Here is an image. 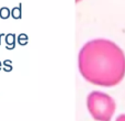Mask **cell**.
Listing matches in <instances>:
<instances>
[{
	"instance_id": "1",
	"label": "cell",
	"mask_w": 125,
	"mask_h": 121,
	"mask_svg": "<svg viewBox=\"0 0 125 121\" xmlns=\"http://www.w3.org/2000/svg\"><path fill=\"white\" fill-rule=\"evenodd\" d=\"M78 68L87 82L102 87H113L125 76V54L112 41L91 40L80 48Z\"/></svg>"
},
{
	"instance_id": "2",
	"label": "cell",
	"mask_w": 125,
	"mask_h": 121,
	"mask_svg": "<svg viewBox=\"0 0 125 121\" xmlns=\"http://www.w3.org/2000/svg\"><path fill=\"white\" fill-rule=\"evenodd\" d=\"M89 113L97 121H110L116 109L115 101L111 96L102 91H91L87 97Z\"/></svg>"
},
{
	"instance_id": "3",
	"label": "cell",
	"mask_w": 125,
	"mask_h": 121,
	"mask_svg": "<svg viewBox=\"0 0 125 121\" xmlns=\"http://www.w3.org/2000/svg\"><path fill=\"white\" fill-rule=\"evenodd\" d=\"M116 121H125V115L119 116V117H117V119H116Z\"/></svg>"
},
{
	"instance_id": "4",
	"label": "cell",
	"mask_w": 125,
	"mask_h": 121,
	"mask_svg": "<svg viewBox=\"0 0 125 121\" xmlns=\"http://www.w3.org/2000/svg\"><path fill=\"white\" fill-rule=\"evenodd\" d=\"M80 1V0H76V2H79Z\"/></svg>"
}]
</instances>
